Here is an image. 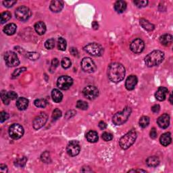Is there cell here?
I'll return each instance as SVG.
<instances>
[{"mask_svg": "<svg viewBox=\"0 0 173 173\" xmlns=\"http://www.w3.org/2000/svg\"><path fill=\"white\" fill-rule=\"evenodd\" d=\"M145 47L144 42L141 39H136L133 40L130 45V49L135 54H140L142 53Z\"/></svg>", "mask_w": 173, "mask_h": 173, "instance_id": "cell-14", "label": "cell"}, {"mask_svg": "<svg viewBox=\"0 0 173 173\" xmlns=\"http://www.w3.org/2000/svg\"><path fill=\"white\" fill-rule=\"evenodd\" d=\"M70 54H71L74 56H77L79 54L78 50H77L76 48H75V47H72L71 49H70Z\"/></svg>", "mask_w": 173, "mask_h": 173, "instance_id": "cell-51", "label": "cell"}, {"mask_svg": "<svg viewBox=\"0 0 173 173\" xmlns=\"http://www.w3.org/2000/svg\"><path fill=\"white\" fill-rule=\"evenodd\" d=\"M1 97H2V100L3 102V104H6V105L9 104L10 100L8 96V92H6V91L3 90L1 92Z\"/></svg>", "mask_w": 173, "mask_h": 173, "instance_id": "cell-37", "label": "cell"}, {"mask_svg": "<svg viewBox=\"0 0 173 173\" xmlns=\"http://www.w3.org/2000/svg\"><path fill=\"white\" fill-rule=\"evenodd\" d=\"M92 27H93V29H95V30L98 29L99 24H98L97 22H96V21H94V22H93V23H92Z\"/></svg>", "mask_w": 173, "mask_h": 173, "instance_id": "cell-53", "label": "cell"}, {"mask_svg": "<svg viewBox=\"0 0 173 173\" xmlns=\"http://www.w3.org/2000/svg\"><path fill=\"white\" fill-rule=\"evenodd\" d=\"M41 160L45 162V163H49V162H50V156H49V154L47 151H45L41 156Z\"/></svg>", "mask_w": 173, "mask_h": 173, "instance_id": "cell-43", "label": "cell"}, {"mask_svg": "<svg viewBox=\"0 0 173 173\" xmlns=\"http://www.w3.org/2000/svg\"><path fill=\"white\" fill-rule=\"evenodd\" d=\"M51 97L52 100L56 103H60L63 98L62 93L60 91V90L57 89H53L51 91Z\"/></svg>", "mask_w": 173, "mask_h": 173, "instance_id": "cell-25", "label": "cell"}, {"mask_svg": "<svg viewBox=\"0 0 173 173\" xmlns=\"http://www.w3.org/2000/svg\"><path fill=\"white\" fill-rule=\"evenodd\" d=\"M8 96L10 100H14L18 98V95L14 91H9L8 92Z\"/></svg>", "mask_w": 173, "mask_h": 173, "instance_id": "cell-46", "label": "cell"}, {"mask_svg": "<svg viewBox=\"0 0 173 173\" xmlns=\"http://www.w3.org/2000/svg\"><path fill=\"white\" fill-rule=\"evenodd\" d=\"M27 68L25 67H23V68H20L19 69H16V70H14V72L12 73V79H15L16 77L19 76L21 73H23V72L26 71Z\"/></svg>", "mask_w": 173, "mask_h": 173, "instance_id": "cell-41", "label": "cell"}, {"mask_svg": "<svg viewBox=\"0 0 173 173\" xmlns=\"http://www.w3.org/2000/svg\"><path fill=\"white\" fill-rule=\"evenodd\" d=\"M45 47L47 49H52L55 47V40L54 39H49L45 43Z\"/></svg>", "mask_w": 173, "mask_h": 173, "instance_id": "cell-38", "label": "cell"}, {"mask_svg": "<svg viewBox=\"0 0 173 173\" xmlns=\"http://www.w3.org/2000/svg\"><path fill=\"white\" fill-rule=\"evenodd\" d=\"M8 167L6 165L2 164L0 165V172L2 173H6L8 172Z\"/></svg>", "mask_w": 173, "mask_h": 173, "instance_id": "cell-49", "label": "cell"}, {"mask_svg": "<svg viewBox=\"0 0 173 173\" xmlns=\"http://www.w3.org/2000/svg\"><path fill=\"white\" fill-rule=\"evenodd\" d=\"M8 118H9V115L7 112L2 111L1 112V113H0V122H5L8 119Z\"/></svg>", "mask_w": 173, "mask_h": 173, "instance_id": "cell-44", "label": "cell"}, {"mask_svg": "<svg viewBox=\"0 0 173 173\" xmlns=\"http://www.w3.org/2000/svg\"><path fill=\"white\" fill-rule=\"evenodd\" d=\"M131 114V108L126 107L121 112L116 113L112 118V122L116 125H121L127 121Z\"/></svg>", "mask_w": 173, "mask_h": 173, "instance_id": "cell-4", "label": "cell"}, {"mask_svg": "<svg viewBox=\"0 0 173 173\" xmlns=\"http://www.w3.org/2000/svg\"><path fill=\"white\" fill-rule=\"evenodd\" d=\"M27 162V158L25 156H23L19 158H17L14 161V165L17 167L23 168L25 166Z\"/></svg>", "mask_w": 173, "mask_h": 173, "instance_id": "cell-29", "label": "cell"}, {"mask_svg": "<svg viewBox=\"0 0 173 173\" xmlns=\"http://www.w3.org/2000/svg\"><path fill=\"white\" fill-rule=\"evenodd\" d=\"M81 68L88 73L94 72L96 70V65L90 58H84L81 61Z\"/></svg>", "mask_w": 173, "mask_h": 173, "instance_id": "cell-9", "label": "cell"}, {"mask_svg": "<svg viewBox=\"0 0 173 173\" xmlns=\"http://www.w3.org/2000/svg\"><path fill=\"white\" fill-rule=\"evenodd\" d=\"M47 121V115L45 113L42 112L39 115H38L36 118L34 119L33 122V128L35 130H38L43 127Z\"/></svg>", "mask_w": 173, "mask_h": 173, "instance_id": "cell-13", "label": "cell"}, {"mask_svg": "<svg viewBox=\"0 0 173 173\" xmlns=\"http://www.w3.org/2000/svg\"><path fill=\"white\" fill-rule=\"evenodd\" d=\"M59 65V61L57 58L53 59V60L51 61V66L53 68H56V67H58Z\"/></svg>", "mask_w": 173, "mask_h": 173, "instance_id": "cell-50", "label": "cell"}, {"mask_svg": "<svg viewBox=\"0 0 173 173\" xmlns=\"http://www.w3.org/2000/svg\"><path fill=\"white\" fill-rule=\"evenodd\" d=\"M172 142L171 134V133H165L162 134L160 138V142L163 146H168L170 145Z\"/></svg>", "mask_w": 173, "mask_h": 173, "instance_id": "cell-19", "label": "cell"}, {"mask_svg": "<svg viewBox=\"0 0 173 173\" xmlns=\"http://www.w3.org/2000/svg\"><path fill=\"white\" fill-rule=\"evenodd\" d=\"M11 13L10 12H2L0 15V22L2 24L5 23L7 21H8L10 19H11Z\"/></svg>", "mask_w": 173, "mask_h": 173, "instance_id": "cell-30", "label": "cell"}, {"mask_svg": "<svg viewBox=\"0 0 173 173\" xmlns=\"http://www.w3.org/2000/svg\"><path fill=\"white\" fill-rule=\"evenodd\" d=\"M84 50L88 54L95 57L101 56L104 53V48L97 43H91L84 47Z\"/></svg>", "mask_w": 173, "mask_h": 173, "instance_id": "cell-5", "label": "cell"}, {"mask_svg": "<svg viewBox=\"0 0 173 173\" xmlns=\"http://www.w3.org/2000/svg\"><path fill=\"white\" fill-rule=\"evenodd\" d=\"M168 93V89L167 87H160L158 88V89L155 93V97L159 101H164L165 100L167 95Z\"/></svg>", "mask_w": 173, "mask_h": 173, "instance_id": "cell-18", "label": "cell"}, {"mask_svg": "<svg viewBox=\"0 0 173 173\" xmlns=\"http://www.w3.org/2000/svg\"><path fill=\"white\" fill-rule=\"evenodd\" d=\"M146 164L150 167H156L160 164V160L156 156H151L146 160Z\"/></svg>", "mask_w": 173, "mask_h": 173, "instance_id": "cell-27", "label": "cell"}, {"mask_svg": "<svg viewBox=\"0 0 173 173\" xmlns=\"http://www.w3.org/2000/svg\"><path fill=\"white\" fill-rule=\"evenodd\" d=\"M137 139V133L134 129L130 130L119 141V145L122 149L127 150L135 142Z\"/></svg>", "mask_w": 173, "mask_h": 173, "instance_id": "cell-3", "label": "cell"}, {"mask_svg": "<svg viewBox=\"0 0 173 173\" xmlns=\"http://www.w3.org/2000/svg\"><path fill=\"white\" fill-rule=\"evenodd\" d=\"M126 8V3L125 1H117L114 4V9L116 12L119 14L123 13Z\"/></svg>", "mask_w": 173, "mask_h": 173, "instance_id": "cell-23", "label": "cell"}, {"mask_svg": "<svg viewBox=\"0 0 173 173\" xmlns=\"http://www.w3.org/2000/svg\"><path fill=\"white\" fill-rule=\"evenodd\" d=\"M125 68L121 64L112 63L108 68V76L113 83H119L122 81L125 76Z\"/></svg>", "mask_w": 173, "mask_h": 173, "instance_id": "cell-1", "label": "cell"}, {"mask_svg": "<svg viewBox=\"0 0 173 173\" xmlns=\"http://www.w3.org/2000/svg\"><path fill=\"white\" fill-rule=\"evenodd\" d=\"M83 94L84 97H86L88 100H93L97 97L99 95V91L97 88H96L95 86L89 85L85 88H84Z\"/></svg>", "mask_w": 173, "mask_h": 173, "instance_id": "cell-11", "label": "cell"}, {"mask_svg": "<svg viewBox=\"0 0 173 173\" xmlns=\"http://www.w3.org/2000/svg\"><path fill=\"white\" fill-rule=\"evenodd\" d=\"M138 82V79L135 75H130L126 79L125 82V87L126 89L133 90L135 89L136 84Z\"/></svg>", "mask_w": 173, "mask_h": 173, "instance_id": "cell-16", "label": "cell"}, {"mask_svg": "<svg viewBox=\"0 0 173 173\" xmlns=\"http://www.w3.org/2000/svg\"><path fill=\"white\" fill-rule=\"evenodd\" d=\"M134 3L138 8H144L148 4V1H146V0H135V1H134Z\"/></svg>", "mask_w": 173, "mask_h": 173, "instance_id": "cell-40", "label": "cell"}, {"mask_svg": "<svg viewBox=\"0 0 173 173\" xmlns=\"http://www.w3.org/2000/svg\"><path fill=\"white\" fill-rule=\"evenodd\" d=\"M4 60L9 67H15L20 64V60L16 53L12 51H7L4 55Z\"/></svg>", "mask_w": 173, "mask_h": 173, "instance_id": "cell-7", "label": "cell"}, {"mask_svg": "<svg viewBox=\"0 0 173 173\" xmlns=\"http://www.w3.org/2000/svg\"><path fill=\"white\" fill-rule=\"evenodd\" d=\"M146 172V171H143V170H131V171H129V172Z\"/></svg>", "mask_w": 173, "mask_h": 173, "instance_id": "cell-54", "label": "cell"}, {"mask_svg": "<svg viewBox=\"0 0 173 173\" xmlns=\"http://www.w3.org/2000/svg\"><path fill=\"white\" fill-rule=\"evenodd\" d=\"M27 57L31 60H37L40 57V55L37 52H28Z\"/></svg>", "mask_w": 173, "mask_h": 173, "instance_id": "cell-36", "label": "cell"}, {"mask_svg": "<svg viewBox=\"0 0 173 173\" xmlns=\"http://www.w3.org/2000/svg\"><path fill=\"white\" fill-rule=\"evenodd\" d=\"M34 27L36 33L39 35H44L45 32H46V25L43 22H41V21L35 24Z\"/></svg>", "mask_w": 173, "mask_h": 173, "instance_id": "cell-22", "label": "cell"}, {"mask_svg": "<svg viewBox=\"0 0 173 173\" xmlns=\"http://www.w3.org/2000/svg\"><path fill=\"white\" fill-rule=\"evenodd\" d=\"M102 139H103L105 142H109L113 139V135L111 133L108 132H104L102 134Z\"/></svg>", "mask_w": 173, "mask_h": 173, "instance_id": "cell-42", "label": "cell"}, {"mask_svg": "<svg viewBox=\"0 0 173 173\" xmlns=\"http://www.w3.org/2000/svg\"><path fill=\"white\" fill-rule=\"evenodd\" d=\"M29 105V100L25 97H20L16 101V106L19 110H24Z\"/></svg>", "mask_w": 173, "mask_h": 173, "instance_id": "cell-20", "label": "cell"}, {"mask_svg": "<svg viewBox=\"0 0 173 173\" xmlns=\"http://www.w3.org/2000/svg\"><path fill=\"white\" fill-rule=\"evenodd\" d=\"M63 8L64 2L62 1H60V0H54V1H52L50 3V6H49L51 11L54 13L61 12Z\"/></svg>", "mask_w": 173, "mask_h": 173, "instance_id": "cell-17", "label": "cell"}, {"mask_svg": "<svg viewBox=\"0 0 173 173\" xmlns=\"http://www.w3.org/2000/svg\"><path fill=\"white\" fill-rule=\"evenodd\" d=\"M150 137L152 139H156L157 137V131L155 128H152L150 131Z\"/></svg>", "mask_w": 173, "mask_h": 173, "instance_id": "cell-47", "label": "cell"}, {"mask_svg": "<svg viewBox=\"0 0 173 173\" xmlns=\"http://www.w3.org/2000/svg\"><path fill=\"white\" fill-rule=\"evenodd\" d=\"M140 24L144 29H146L148 31H152L155 27L153 24L150 23L149 21L144 19H142L140 20Z\"/></svg>", "mask_w": 173, "mask_h": 173, "instance_id": "cell-28", "label": "cell"}, {"mask_svg": "<svg viewBox=\"0 0 173 173\" xmlns=\"http://www.w3.org/2000/svg\"><path fill=\"white\" fill-rule=\"evenodd\" d=\"M16 1H3V4L6 8H11L15 3H16Z\"/></svg>", "mask_w": 173, "mask_h": 173, "instance_id": "cell-45", "label": "cell"}, {"mask_svg": "<svg viewBox=\"0 0 173 173\" xmlns=\"http://www.w3.org/2000/svg\"><path fill=\"white\" fill-rule=\"evenodd\" d=\"M17 29V27L15 24L10 23L3 28V32L8 35H12L16 33Z\"/></svg>", "mask_w": 173, "mask_h": 173, "instance_id": "cell-24", "label": "cell"}, {"mask_svg": "<svg viewBox=\"0 0 173 173\" xmlns=\"http://www.w3.org/2000/svg\"><path fill=\"white\" fill-rule=\"evenodd\" d=\"M61 116H62V111L58 108L55 109L52 114V119L54 120V121H56V120H58L59 118H60Z\"/></svg>", "mask_w": 173, "mask_h": 173, "instance_id": "cell-39", "label": "cell"}, {"mask_svg": "<svg viewBox=\"0 0 173 173\" xmlns=\"http://www.w3.org/2000/svg\"><path fill=\"white\" fill-rule=\"evenodd\" d=\"M164 59V54L162 51L155 50L150 53L145 58V63L148 67H153L160 64Z\"/></svg>", "mask_w": 173, "mask_h": 173, "instance_id": "cell-2", "label": "cell"}, {"mask_svg": "<svg viewBox=\"0 0 173 173\" xmlns=\"http://www.w3.org/2000/svg\"><path fill=\"white\" fill-rule=\"evenodd\" d=\"M172 93H171V95H170V102H171V104H172Z\"/></svg>", "mask_w": 173, "mask_h": 173, "instance_id": "cell-55", "label": "cell"}, {"mask_svg": "<svg viewBox=\"0 0 173 173\" xmlns=\"http://www.w3.org/2000/svg\"><path fill=\"white\" fill-rule=\"evenodd\" d=\"M150 124V118L147 116H142L139 120V125L142 128H146Z\"/></svg>", "mask_w": 173, "mask_h": 173, "instance_id": "cell-33", "label": "cell"}, {"mask_svg": "<svg viewBox=\"0 0 173 173\" xmlns=\"http://www.w3.org/2000/svg\"><path fill=\"white\" fill-rule=\"evenodd\" d=\"M160 42L164 46H170L172 43V36L170 34H164L160 37Z\"/></svg>", "mask_w": 173, "mask_h": 173, "instance_id": "cell-21", "label": "cell"}, {"mask_svg": "<svg viewBox=\"0 0 173 173\" xmlns=\"http://www.w3.org/2000/svg\"><path fill=\"white\" fill-rule=\"evenodd\" d=\"M80 150V147L79 143L75 140L71 141V142L68 143V146H67L66 148L67 153H68L69 156L72 157L77 156V155L79 154Z\"/></svg>", "mask_w": 173, "mask_h": 173, "instance_id": "cell-12", "label": "cell"}, {"mask_svg": "<svg viewBox=\"0 0 173 173\" xmlns=\"http://www.w3.org/2000/svg\"><path fill=\"white\" fill-rule=\"evenodd\" d=\"M31 14L32 13L31 10L28 7L24 6L19 7L15 11L16 18L19 20L22 21V22H24V21L29 20L31 16Z\"/></svg>", "mask_w": 173, "mask_h": 173, "instance_id": "cell-6", "label": "cell"}, {"mask_svg": "<svg viewBox=\"0 0 173 173\" xmlns=\"http://www.w3.org/2000/svg\"><path fill=\"white\" fill-rule=\"evenodd\" d=\"M23 127L19 124H14L9 129L10 137L13 139H19L24 135Z\"/></svg>", "mask_w": 173, "mask_h": 173, "instance_id": "cell-8", "label": "cell"}, {"mask_svg": "<svg viewBox=\"0 0 173 173\" xmlns=\"http://www.w3.org/2000/svg\"><path fill=\"white\" fill-rule=\"evenodd\" d=\"M58 47L61 51H65L66 48V41L62 37L58 38Z\"/></svg>", "mask_w": 173, "mask_h": 173, "instance_id": "cell-32", "label": "cell"}, {"mask_svg": "<svg viewBox=\"0 0 173 173\" xmlns=\"http://www.w3.org/2000/svg\"><path fill=\"white\" fill-rule=\"evenodd\" d=\"M35 106L38 108H45L47 104V101L45 99H37L34 101Z\"/></svg>", "mask_w": 173, "mask_h": 173, "instance_id": "cell-31", "label": "cell"}, {"mask_svg": "<svg viewBox=\"0 0 173 173\" xmlns=\"http://www.w3.org/2000/svg\"><path fill=\"white\" fill-rule=\"evenodd\" d=\"M88 107H89V105H88V104L86 101L83 100H79L76 102V108L80 109V110H86L88 109Z\"/></svg>", "mask_w": 173, "mask_h": 173, "instance_id": "cell-34", "label": "cell"}, {"mask_svg": "<svg viewBox=\"0 0 173 173\" xmlns=\"http://www.w3.org/2000/svg\"><path fill=\"white\" fill-rule=\"evenodd\" d=\"M99 127H100V129H101V130H104L105 129H106V127H107V125H106V123L104 122V121H101L99 122Z\"/></svg>", "mask_w": 173, "mask_h": 173, "instance_id": "cell-52", "label": "cell"}, {"mask_svg": "<svg viewBox=\"0 0 173 173\" xmlns=\"http://www.w3.org/2000/svg\"><path fill=\"white\" fill-rule=\"evenodd\" d=\"M73 80L68 76H62L58 78L57 86L62 90H67L72 85Z\"/></svg>", "mask_w": 173, "mask_h": 173, "instance_id": "cell-10", "label": "cell"}, {"mask_svg": "<svg viewBox=\"0 0 173 173\" xmlns=\"http://www.w3.org/2000/svg\"><path fill=\"white\" fill-rule=\"evenodd\" d=\"M61 64L62 66L63 67L64 69H67V68H69L70 66L72 65V62L70 61V60L68 58H64L62 60V62H61Z\"/></svg>", "mask_w": 173, "mask_h": 173, "instance_id": "cell-35", "label": "cell"}, {"mask_svg": "<svg viewBox=\"0 0 173 173\" xmlns=\"http://www.w3.org/2000/svg\"><path fill=\"white\" fill-rule=\"evenodd\" d=\"M160 110V106L158 104H156L151 107V111L154 113H158Z\"/></svg>", "mask_w": 173, "mask_h": 173, "instance_id": "cell-48", "label": "cell"}, {"mask_svg": "<svg viewBox=\"0 0 173 173\" xmlns=\"http://www.w3.org/2000/svg\"><path fill=\"white\" fill-rule=\"evenodd\" d=\"M86 138L88 142L90 143H96L99 139L98 134L96 131H94V130H90L89 132L87 133Z\"/></svg>", "mask_w": 173, "mask_h": 173, "instance_id": "cell-26", "label": "cell"}, {"mask_svg": "<svg viewBox=\"0 0 173 173\" xmlns=\"http://www.w3.org/2000/svg\"><path fill=\"white\" fill-rule=\"evenodd\" d=\"M158 126L162 129H167L170 125V116L168 114L161 115L157 120Z\"/></svg>", "mask_w": 173, "mask_h": 173, "instance_id": "cell-15", "label": "cell"}]
</instances>
